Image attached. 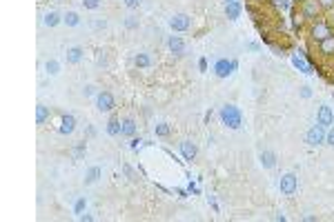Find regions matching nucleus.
<instances>
[{
  "mask_svg": "<svg viewBox=\"0 0 334 222\" xmlns=\"http://www.w3.org/2000/svg\"><path fill=\"white\" fill-rule=\"evenodd\" d=\"M221 120H223V124H227L230 129H240V124H243V115H240V109L236 105H223Z\"/></svg>",
  "mask_w": 334,
  "mask_h": 222,
  "instance_id": "f257e3e1",
  "label": "nucleus"
},
{
  "mask_svg": "<svg viewBox=\"0 0 334 222\" xmlns=\"http://www.w3.org/2000/svg\"><path fill=\"white\" fill-rule=\"evenodd\" d=\"M321 11H323V7L319 4V0H303L301 2V18H305V20L316 22Z\"/></svg>",
  "mask_w": 334,
  "mask_h": 222,
  "instance_id": "f03ea898",
  "label": "nucleus"
},
{
  "mask_svg": "<svg viewBox=\"0 0 334 222\" xmlns=\"http://www.w3.org/2000/svg\"><path fill=\"white\" fill-rule=\"evenodd\" d=\"M310 36H312V40H314V42H321V40L334 36L332 25H330V22H325V20H316L314 25H312V29H310Z\"/></svg>",
  "mask_w": 334,
  "mask_h": 222,
  "instance_id": "7ed1b4c3",
  "label": "nucleus"
},
{
  "mask_svg": "<svg viewBox=\"0 0 334 222\" xmlns=\"http://www.w3.org/2000/svg\"><path fill=\"white\" fill-rule=\"evenodd\" d=\"M279 186H281V193H285V195H294V193H296V186H298V178H296V173H285V176H281Z\"/></svg>",
  "mask_w": 334,
  "mask_h": 222,
  "instance_id": "20e7f679",
  "label": "nucleus"
},
{
  "mask_svg": "<svg viewBox=\"0 0 334 222\" xmlns=\"http://www.w3.org/2000/svg\"><path fill=\"white\" fill-rule=\"evenodd\" d=\"M325 127H321L319 122L314 124V127H310L307 129V133H305V142L307 145H312V147H316V145H321V142H325Z\"/></svg>",
  "mask_w": 334,
  "mask_h": 222,
  "instance_id": "39448f33",
  "label": "nucleus"
},
{
  "mask_svg": "<svg viewBox=\"0 0 334 222\" xmlns=\"http://www.w3.org/2000/svg\"><path fill=\"white\" fill-rule=\"evenodd\" d=\"M239 67V62L236 60H227V58H221V60H216V65H214V74L218 75V78H227V75L232 74V71Z\"/></svg>",
  "mask_w": 334,
  "mask_h": 222,
  "instance_id": "423d86ee",
  "label": "nucleus"
},
{
  "mask_svg": "<svg viewBox=\"0 0 334 222\" xmlns=\"http://www.w3.org/2000/svg\"><path fill=\"white\" fill-rule=\"evenodd\" d=\"M96 107H98V111H102V113L111 111V109L116 107L114 96H111L109 91H100V93H96Z\"/></svg>",
  "mask_w": 334,
  "mask_h": 222,
  "instance_id": "0eeeda50",
  "label": "nucleus"
},
{
  "mask_svg": "<svg viewBox=\"0 0 334 222\" xmlns=\"http://www.w3.org/2000/svg\"><path fill=\"white\" fill-rule=\"evenodd\" d=\"M292 65L296 67L298 71H303V74H307V75L312 74V62L305 60V51H301V49L292 53Z\"/></svg>",
  "mask_w": 334,
  "mask_h": 222,
  "instance_id": "6e6552de",
  "label": "nucleus"
},
{
  "mask_svg": "<svg viewBox=\"0 0 334 222\" xmlns=\"http://www.w3.org/2000/svg\"><path fill=\"white\" fill-rule=\"evenodd\" d=\"M178 149H181V155H183V160H187V162H191V160H196V155H198V147H196L191 140H183L181 145H178Z\"/></svg>",
  "mask_w": 334,
  "mask_h": 222,
  "instance_id": "1a4fd4ad",
  "label": "nucleus"
},
{
  "mask_svg": "<svg viewBox=\"0 0 334 222\" xmlns=\"http://www.w3.org/2000/svg\"><path fill=\"white\" fill-rule=\"evenodd\" d=\"M190 16L187 13H176V16L169 18V27H172L174 31H187L190 29Z\"/></svg>",
  "mask_w": 334,
  "mask_h": 222,
  "instance_id": "9d476101",
  "label": "nucleus"
},
{
  "mask_svg": "<svg viewBox=\"0 0 334 222\" xmlns=\"http://www.w3.org/2000/svg\"><path fill=\"white\" fill-rule=\"evenodd\" d=\"M74 129H76V118L71 113H65L60 118V127H58L60 136H69V133H74Z\"/></svg>",
  "mask_w": 334,
  "mask_h": 222,
  "instance_id": "9b49d317",
  "label": "nucleus"
},
{
  "mask_svg": "<svg viewBox=\"0 0 334 222\" xmlns=\"http://www.w3.org/2000/svg\"><path fill=\"white\" fill-rule=\"evenodd\" d=\"M319 124H321V127H325V129H330L334 124V113H332V109H330L328 105H321V109H319Z\"/></svg>",
  "mask_w": 334,
  "mask_h": 222,
  "instance_id": "f8f14e48",
  "label": "nucleus"
},
{
  "mask_svg": "<svg viewBox=\"0 0 334 222\" xmlns=\"http://www.w3.org/2000/svg\"><path fill=\"white\" fill-rule=\"evenodd\" d=\"M167 47H169V51L176 53V56H183V53H185V42H183L181 36H169Z\"/></svg>",
  "mask_w": 334,
  "mask_h": 222,
  "instance_id": "ddd939ff",
  "label": "nucleus"
},
{
  "mask_svg": "<svg viewBox=\"0 0 334 222\" xmlns=\"http://www.w3.org/2000/svg\"><path fill=\"white\" fill-rule=\"evenodd\" d=\"M240 13H243V4L240 2H225V16L230 20H239Z\"/></svg>",
  "mask_w": 334,
  "mask_h": 222,
  "instance_id": "4468645a",
  "label": "nucleus"
},
{
  "mask_svg": "<svg viewBox=\"0 0 334 222\" xmlns=\"http://www.w3.org/2000/svg\"><path fill=\"white\" fill-rule=\"evenodd\" d=\"M319 51H321V53H323V56H325V58L334 56V36H330V38L321 40V42H319Z\"/></svg>",
  "mask_w": 334,
  "mask_h": 222,
  "instance_id": "2eb2a0df",
  "label": "nucleus"
},
{
  "mask_svg": "<svg viewBox=\"0 0 334 222\" xmlns=\"http://www.w3.org/2000/svg\"><path fill=\"white\" fill-rule=\"evenodd\" d=\"M258 160H261V164L265 169H272L276 167V153L274 151H261V155H258Z\"/></svg>",
  "mask_w": 334,
  "mask_h": 222,
  "instance_id": "dca6fc26",
  "label": "nucleus"
},
{
  "mask_svg": "<svg viewBox=\"0 0 334 222\" xmlns=\"http://www.w3.org/2000/svg\"><path fill=\"white\" fill-rule=\"evenodd\" d=\"M67 62H71V65H76V62L83 60V47H69L67 49Z\"/></svg>",
  "mask_w": 334,
  "mask_h": 222,
  "instance_id": "f3484780",
  "label": "nucleus"
},
{
  "mask_svg": "<svg viewBox=\"0 0 334 222\" xmlns=\"http://www.w3.org/2000/svg\"><path fill=\"white\" fill-rule=\"evenodd\" d=\"M134 133H136V122H134L132 118H125V120H123V131H120V136L132 138Z\"/></svg>",
  "mask_w": 334,
  "mask_h": 222,
  "instance_id": "a211bd4d",
  "label": "nucleus"
},
{
  "mask_svg": "<svg viewBox=\"0 0 334 222\" xmlns=\"http://www.w3.org/2000/svg\"><path fill=\"white\" fill-rule=\"evenodd\" d=\"M120 131H123V122H120L118 118H111L109 122H107V133H109V136H120Z\"/></svg>",
  "mask_w": 334,
  "mask_h": 222,
  "instance_id": "6ab92c4d",
  "label": "nucleus"
},
{
  "mask_svg": "<svg viewBox=\"0 0 334 222\" xmlns=\"http://www.w3.org/2000/svg\"><path fill=\"white\" fill-rule=\"evenodd\" d=\"M43 22L47 27H56L58 22H62V16L58 11H49V13H45V18H43Z\"/></svg>",
  "mask_w": 334,
  "mask_h": 222,
  "instance_id": "aec40b11",
  "label": "nucleus"
},
{
  "mask_svg": "<svg viewBox=\"0 0 334 222\" xmlns=\"http://www.w3.org/2000/svg\"><path fill=\"white\" fill-rule=\"evenodd\" d=\"M100 173H102L100 167H92L87 173H85V185H94V182L100 178Z\"/></svg>",
  "mask_w": 334,
  "mask_h": 222,
  "instance_id": "412c9836",
  "label": "nucleus"
},
{
  "mask_svg": "<svg viewBox=\"0 0 334 222\" xmlns=\"http://www.w3.org/2000/svg\"><path fill=\"white\" fill-rule=\"evenodd\" d=\"M134 65H136L138 69H147V67L151 65V58L147 56V53H136V58H134Z\"/></svg>",
  "mask_w": 334,
  "mask_h": 222,
  "instance_id": "4be33fe9",
  "label": "nucleus"
},
{
  "mask_svg": "<svg viewBox=\"0 0 334 222\" xmlns=\"http://www.w3.org/2000/svg\"><path fill=\"white\" fill-rule=\"evenodd\" d=\"M47 118H49V107H45V105L36 107V124H43Z\"/></svg>",
  "mask_w": 334,
  "mask_h": 222,
  "instance_id": "5701e85b",
  "label": "nucleus"
},
{
  "mask_svg": "<svg viewBox=\"0 0 334 222\" xmlns=\"http://www.w3.org/2000/svg\"><path fill=\"white\" fill-rule=\"evenodd\" d=\"M62 22H65L67 27H76V25L80 22V16H78L76 11H67L65 16H62Z\"/></svg>",
  "mask_w": 334,
  "mask_h": 222,
  "instance_id": "b1692460",
  "label": "nucleus"
},
{
  "mask_svg": "<svg viewBox=\"0 0 334 222\" xmlns=\"http://www.w3.org/2000/svg\"><path fill=\"white\" fill-rule=\"evenodd\" d=\"M45 69H47L49 75H56L58 71H60V65H58L56 60H47V62H45Z\"/></svg>",
  "mask_w": 334,
  "mask_h": 222,
  "instance_id": "393cba45",
  "label": "nucleus"
},
{
  "mask_svg": "<svg viewBox=\"0 0 334 222\" xmlns=\"http://www.w3.org/2000/svg\"><path fill=\"white\" fill-rule=\"evenodd\" d=\"M169 133H172V129H169V124H165V122L156 124V136L165 138V136H169Z\"/></svg>",
  "mask_w": 334,
  "mask_h": 222,
  "instance_id": "a878e982",
  "label": "nucleus"
},
{
  "mask_svg": "<svg viewBox=\"0 0 334 222\" xmlns=\"http://www.w3.org/2000/svg\"><path fill=\"white\" fill-rule=\"evenodd\" d=\"M83 7L85 9H98L100 7V0H83Z\"/></svg>",
  "mask_w": 334,
  "mask_h": 222,
  "instance_id": "bb28decb",
  "label": "nucleus"
},
{
  "mask_svg": "<svg viewBox=\"0 0 334 222\" xmlns=\"http://www.w3.org/2000/svg\"><path fill=\"white\" fill-rule=\"evenodd\" d=\"M85 207H87V202H85V198H80L78 202H76V207H74V213H78L80 216V213L85 211Z\"/></svg>",
  "mask_w": 334,
  "mask_h": 222,
  "instance_id": "cd10ccee",
  "label": "nucleus"
},
{
  "mask_svg": "<svg viewBox=\"0 0 334 222\" xmlns=\"http://www.w3.org/2000/svg\"><path fill=\"white\" fill-rule=\"evenodd\" d=\"M123 171H125V173H127V178H129V180H134V182H136V180H138V176H136V173H134V169H132V167H129V164H125V167H123Z\"/></svg>",
  "mask_w": 334,
  "mask_h": 222,
  "instance_id": "c85d7f7f",
  "label": "nucleus"
},
{
  "mask_svg": "<svg viewBox=\"0 0 334 222\" xmlns=\"http://www.w3.org/2000/svg\"><path fill=\"white\" fill-rule=\"evenodd\" d=\"M83 153H85V142H80V145L74 149V158L80 160V158H83Z\"/></svg>",
  "mask_w": 334,
  "mask_h": 222,
  "instance_id": "c756f323",
  "label": "nucleus"
},
{
  "mask_svg": "<svg viewBox=\"0 0 334 222\" xmlns=\"http://www.w3.org/2000/svg\"><path fill=\"white\" fill-rule=\"evenodd\" d=\"M325 142H328V145H332V147H334V124H332V127L328 129V133H325Z\"/></svg>",
  "mask_w": 334,
  "mask_h": 222,
  "instance_id": "7c9ffc66",
  "label": "nucleus"
},
{
  "mask_svg": "<svg viewBox=\"0 0 334 222\" xmlns=\"http://www.w3.org/2000/svg\"><path fill=\"white\" fill-rule=\"evenodd\" d=\"M319 4L325 9V11H332L334 9V0H319Z\"/></svg>",
  "mask_w": 334,
  "mask_h": 222,
  "instance_id": "2f4dec72",
  "label": "nucleus"
},
{
  "mask_svg": "<svg viewBox=\"0 0 334 222\" xmlns=\"http://www.w3.org/2000/svg\"><path fill=\"white\" fill-rule=\"evenodd\" d=\"M125 27H127V29H136V27H138V20H136L134 16H129L127 20H125Z\"/></svg>",
  "mask_w": 334,
  "mask_h": 222,
  "instance_id": "473e14b6",
  "label": "nucleus"
},
{
  "mask_svg": "<svg viewBox=\"0 0 334 222\" xmlns=\"http://www.w3.org/2000/svg\"><path fill=\"white\" fill-rule=\"evenodd\" d=\"M138 4H141V0H125V7H129V9H136Z\"/></svg>",
  "mask_w": 334,
  "mask_h": 222,
  "instance_id": "72a5a7b5",
  "label": "nucleus"
},
{
  "mask_svg": "<svg viewBox=\"0 0 334 222\" xmlns=\"http://www.w3.org/2000/svg\"><path fill=\"white\" fill-rule=\"evenodd\" d=\"M141 138H132V142H129V147H132V149H138V147H141Z\"/></svg>",
  "mask_w": 334,
  "mask_h": 222,
  "instance_id": "f704fd0d",
  "label": "nucleus"
},
{
  "mask_svg": "<svg viewBox=\"0 0 334 222\" xmlns=\"http://www.w3.org/2000/svg\"><path fill=\"white\" fill-rule=\"evenodd\" d=\"M198 69L200 71H207V60H205V58H200V60H198Z\"/></svg>",
  "mask_w": 334,
  "mask_h": 222,
  "instance_id": "c9c22d12",
  "label": "nucleus"
},
{
  "mask_svg": "<svg viewBox=\"0 0 334 222\" xmlns=\"http://www.w3.org/2000/svg\"><path fill=\"white\" fill-rule=\"evenodd\" d=\"M78 220H80V222H92L94 218H92V216H87V213H80V216H78Z\"/></svg>",
  "mask_w": 334,
  "mask_h": 222,
  "instance_id": "e433bc0d",
  "label": "nucleus"
},
{
  "mask_svg": "<svg viewBox=\"0 0 334 222\" xmlns=\"http://www.w3.org/2000/svg\"><path fill=\"white\" fill-rule=\"evenodd\" d=\"M301 96H303V98H310V96H312L310 87H301Z\"/></svg>",
  "mask_w": 334,
  "mask_h": 222,
  "instance_id": "4c0bfd02",
  "label": "nucleus"
},
{
  "mask_svg": "<svg viewBox=\"0 0 334 222\" xmlns=\"http://www.w3.org/2000/svg\"><path fill=\"white\" fill-rule=\"evenodd\" d=\"M83 93H85V96H92V93H94V87H92V84H87V87L83 89Z\"/></svg>",
  "mask_w": 334,
  "mask_h": 222,
  "instance_id": "58836bf2",
  "label": "nucleus"
},
{
  "mask_svg": "<svg viewBox=\"0 0 334 222\" xmlns=\"http://www.w3.org/2000/svg\"><path fill=\"white\" fill-rule=\"evenodd\" d=\"M207 202L212 204V207H214V209H216V211H218V204H216V200H214V195H207Z\"/></svg>",
  "mask_w": 334,
  "mask_h": 222,
  "instance_id": "ea45409f",
  "label": "nucleus"
},
{
  "mask_svg": "<svg viewBox=\"0 0 334 222\" xmlns=\"http://www.w3.org/2000/svg\"><path fill=\"white\" fill-rule=\"evenodd\" d=\"M190 191H191V193H198V186L191 185V182H190Z\"/></svg>",
  "mask_w": 334,
  "mask_h": 222,
  "instance_id": "a19ab883",
  "label": "nucleus"
},
{
  "mask_svg": "<svg viewBox=\"0 0 334 222\" xmlns=\"http://www.w3.org/2000/svg\"><path fill=\"white\" fill-rule=\"evenodd\" d=\"M225 2H240V0H225Z\"/></svg>",
  "mask_w": 334,
  "mask_h": 222,
  "instance_id": "79ce46f5",
  "label": "nucleus"
},
{
  "mask_svg": "<svg viewBox=\"0 0 334 222\" xmlns=\"http://www.w3.org/2000/svg\"><path fill=\"white\" fill-rule=\"evenodd\" d=\"M294 2H303V0H294Z\"/></svg>",
  "mask_w": 334,
  "mask_h": 222,
  "instance_id": "37998d69",
  "label": "nucleus"
},
{
  "mask_svg": "<svg viewBox=\"0 0 334 222\" xmlns=\"http://www.w3.org/2000/svg\"><path fill=\"white\" fill-rule=\"evenodd\" d=\"M332 84H334V75H332Z\"/></svg>",
  "mask_w": 334,
  "mask_h": 222,
  "instance_id": "c03bdc74",
  "label": "nucleus"
},
{
  "mask_svg": "<svg viewBox=\"0 0 334 222\" xmlns=\"http://www.w3.org/2000/svg\"><path fill=\"white\" fill-rule=\"evenodd\" d=\"M258 2H261V0H258Z\"/></svg>",
  "mask_w": 334,
  "mask_h": 222,
  "instance_id": "a18cd8bd",
  "label": "nucleus"
}]
</instances>
